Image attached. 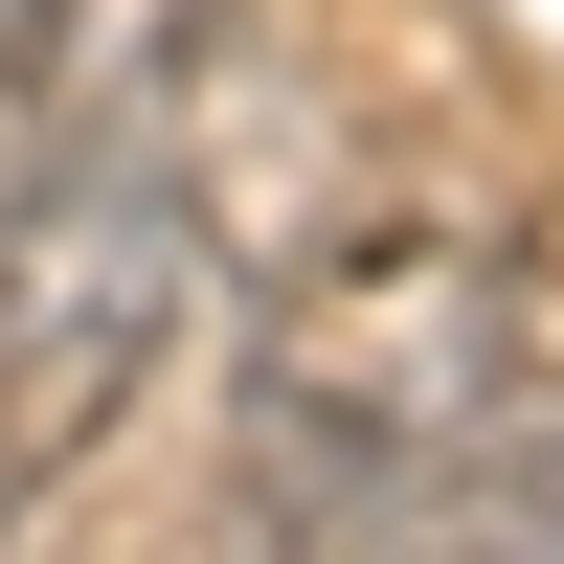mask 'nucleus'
<instances>
[{
	"mask_svg": "<svg viewBox=\"0 0 564 564\" xmlns=\"http://www.w3.org/2000/svg\"><path fill=\"white\" fill-rule=\"evenodd\" d=\"M204 294H226V226L181 181V135L159 113L45 135L0 181V430H23V475H90L159 406V361L204 339Z\"/></svg>",
	"mask_w": 564,
	"mask_h": 564,
	"instance_id": "1",
	"label": "nucleus"
}]
</instances>
